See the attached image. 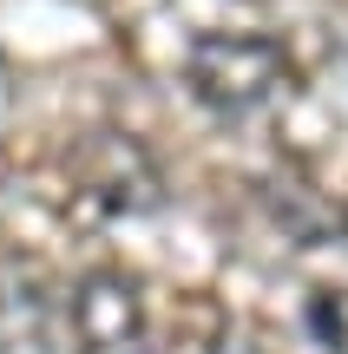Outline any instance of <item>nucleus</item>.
Masks as SVG:
<instances>
[{"mask_svg": "<svg viewBox=\"0 0 348 354\" xmlns=\"http://www.w3.org/2000/svg\"><path fill=\"white\" fill-rule=\"evenodd\" d=\"M73 354H165V315L152 308V289L125 269H92L66 295Z\"/></svg>", "mask_w": 348, "mask_h": 354, "instance_id": "2", "label": "nucleus"}, {"mask_svg": "<svg viewBox=\"0 0 348 354\" xmlns=\"http://www.w3.org/2000/svg\"><path fill=\"white\" fill-rule=\"evenodd\" d=\"M184 86L217 118H257L276 99H289L296 66L270 33H204L184 53Z\"/></svg>", "mask_w": 348, "mask_h": 354, "instance_id": "1", "label": "nucleus"}, {"mask_svg": "<svg viewBox=\"0 0 348 354\" xmlns=\"http://www.w3.org/2000/svg\"><path fill=\"white\" fill-rule=\"evenodd\" d=\"M73 184H79L73 197H79V203H99V216H125V210H145V203H152L158 177H152V165L138 158V145L99 138V145L79 151Z\"/></svg>", "mask_w": 348, "mask_h": 354, "instance_id": "3", "label": "nucleus"}, {"mask_svg": "<svg viewBox=\"0 0 348 354\" xmlns=\"http://www.w3.org/2000/svg\"><path fill=\"white\" fill-rule=\"evenodd\" d=\"M165 354H244V348H237L230 322H223L210 302L184 295V302H171V315H165Z\"/></svg>", "mask_w": 348, "mask_h": 354, "instance_id": "4", "label": "nucleus"}]
</instances>
